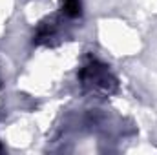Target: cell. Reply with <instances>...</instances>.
<instances>
[{"label": "cell", "mask_w": 157, "mask_h": 155, "mask_svg": "<svg viewBox=\"0 0 157 155\" xmlns=\"http://www.w3.org/2000/svg\"><path fill=\"white\" fill-rule=\"evenodd\" d=\"M64 9H66L68 15L75 17V15L80 13V4H78V0H66L64 2Z\"/></svg>", "instance_id": "cell-1"}]
</instances>
